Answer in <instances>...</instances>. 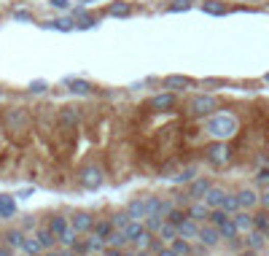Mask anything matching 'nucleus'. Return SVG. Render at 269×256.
I'll return each instance as SVG.
<instances>
[{"instance_id":"nucleus-37","label":"nucleus","mask_w":269,"mask_h":256,"mask_svg":"<svg viewBox=\"0 0 269 256\" xmlns=\"http://www.w3.org/2000/svg\"><path fill=\"white\" fill-rule=\"evenodd\" d=\"M253 219H256V229H261V232L269 235V211L266 208H261L258 213H253Z\"/></svg>"},{"instance_id":"nucleus-31","label":"nucleus","mask_w":269,"mask_h":256,"mask_svg":"<svg viewBox=\"0 0 269 256\" xmlns=\"http://www.w3.org/2000/svg\"><path fill=\"white\" fill-rule=\"evenodd\" d=\"M156 235H159V238L165 240V243H172V240L178 238V226L172 224V221H165V224H162V229H159Z\"/></svg>"},{"instance_id":"nucleus-42","label":"nucleus","mask_w":269,"mask_h":256,"mask_svg":"<svg viewBox=\"0 0 269 256\" xmlns=\"http://www.w3.org/2000/svg\"><path fill=\"white\" fill-rule=\"evenodd\" d=\"M226 219H229V213L224 211V208H213V211H210V219H207V221H210V224H216V226H221Z\"/></svg>"},{"instance_id":"nucleus-14","label":"nucleus","mask_w":269,"mask_h":256,"mask_svg":"<svg viewBox=\"0 0 269 256\" xmlns=\"http://www.w3.org/2000/svg\"><path fill=\"white\" fill-rule=\"evenodd\" d=\"M199 221H194L189 216V219L183 221V224H178V238H186V240H197L199 238Z\"/></svg>"},{"instance_id":"nucleus-34","label":"nucleus","mask_w":269,"mask_h":256,"mask_svg":"<svg viewBox=\"0 0 269 256\" xmlns=\"http://www.w3.org/2000/svg\"><path fill=\"white\" fill-rule=\"evenodd\" d=\"M170 245L175 248L178 256H191V240H186V238H175Z\"/></svg>"},{"instance_id":"nucleus-12","label":"nucleus","mask_w":269,"mask_h":256,"mask_svg":"<svg viewBox=\"0 0 269 256\" xmlns=\"http://www.w3.org/2000/svg\"><path fill=\"white\" fill-rule=\"evenodd\" d=\"M127 213L132 216V219L146 221V216H148V200H146V197H132V200L127 202Z\"/></svg>"},{"instance_id":"nucleus-28","label":"nucleus","mask_w":269,"mask_h":256,"mask_svg":"<svg viewBox=\"0 0 269 256\" xmlns=\"http://www.w3.org/2000/svg\"><path fill=\"white\" fill-rule=\"evenodd\" d=\"M124 232H127L129 243H134V240H138V238H140L143 232H146V224H143L140 219H132V221H129L127 226H124Z\"/></svg>"},{"instance_id":"nucleus-10","label":"nucleus","mask_w":269,"mask_h":256,"mask_svg":"<svg viewBox=\"0 0 269 256\" xmlns=\"http://www.w3.org/2000/svg\"><path fill=\"white\" fill-rule=\"evenodd\" d=\"M210 186H213V181H210L207 175H199V178H194V181L189 184V197L191 200H205V194L210 192Z\"/></svg>"},{"instance_id":"nucleus-24","label":"nucleus","mask_w":269,"mask_h":256,"mask_svg":"<svg viewBox=\"0 0 269 256\" xmlns=\"http://www.w3.org/2000/svg\"><path fill=\"white\" fill-rule=\"evenodd\" d=\"M105 243H108L111 248H127V245H129V238H127V232H124V229H113Z\"/></svg>"},{"instance_id":"nucleus-3","label":"nucleus","mask_w":269,"mask_h":256,"mask_svg":"<svg viewBox=\"0 0 269 256\" xmlns=\"http://www.w3.org/2000/svg\"><path fill=\"white\" fill-rule=\"evenodd\" d=\"M205 159L213 167H224V165H229V159H232V146H229L226 140H213V143L205 146Z\"/></svg>"},{"instance_id":"nucleus-57","label":"nucleus","mask_w":269,"mask_h":256,"mask_svg":"<svg viewBox=\"0 0 269 256\" xmlns=\"http://www.w3.org/2000/svg\"><path fill=\"white\" fill-rule=\"evenodd\" d=\"M81 3H84V6H89V3H94V0H81Z\"/></svg>"},{"instance_id":"nucleus-46","label":"nucleus","mask_w":269,"mask_h":256,"mask_svg":"<svg viewBox=\"0 0 269 256\" xmlns=\"http://www.w3.org/2000/svg\"><path fill=\"white\" fill-rule=\"evenodd\" d=\"M146 200H148V216H151V213H156V211H159V202H162V197H156V194H148Z\"/></svg>"},{"instance_id":"nucleus-32","label":"nucleus","mask_w":269,"mask_h":256,"mask_svg":"<svg viewBox=\"0 0 269 256\" xmlns=\"http://www.w3.org/2000/svg\"><path fill=\"white\" fill-rule=\"evenodd\" d=\"M194 178H197V167H194V165H189V167L180 170L178 175H172V181H175V184H191Z\"/></svg>"},{"instance_id":"nucleus-44","label":"nucleus","mask_w":269,"mask_h":256,"mask_svg":"<svg viewBox=\"0 0 269 256\" xmlns=\"http://www.w3.org/2000/svg\"><path fill=\"white\" fill-rule=\"evenodd\" d=\"M75 240H78V232H75V229H73V224H70V226L65 229V235L60 238V243H62V245H73Z\"/></svg>"},{"instance_id":"nucleus-48","label":"nucleus","mask_w":269,"mask_h":256,"mask_svg":"<svg viewBox=\"0 0 269 256\" xmlns=\"http://www.w3.org/2000/svg\"><path fill=\"white\" fill-rule=\"evenodd\" d=\"M14 251H16V248H11L8 243H3V245H0V256H16Z\"/></svg>"},{"instance_id":"nucleus-26","label":"nucleus","mask_w":269,"mask_h":256,"mask_svg":"<svg viewBox=\"0 0 269 256\" xmlns=\"http://www.w3.org/2000/svg\"><path fill=\"white\" fill-rule=\"evenodd\" d=\"M65 84L70 87L73 94H81V97L92 92V84H89V81H84V79H65Z\"/></svg>"},{"instance_id":"nucleus-47","label":"nucleus","mask_w":269,"mask_h":256,"mask_svg":"<svg viewBox=\"0 0 269 256\" xmlns=\"http://www.w3.org/2000/svg\"><path fill=\"white\" fill-rule=\"evenodd\" d=\"M30 92H33V94L46 92V81H33V84H30Z\"/></svg>"},{"instance_id":"nucleus-8","label":"nucleus","mask_w":269,"mask_h":256,"mask_svg":"<svg viewBox=\"0 0 269 256\" xmlns=\"http://www.w3.org/2000/svg\"><path fill=\"white\" fill-rule=\"evenodd\" d=\"M237 200H239V208H243V211H256V208L261 205V194L251 186H243L237 192Z\"/></svg>"},{"instance_id":"nucleus-53","label":"nucleus","mask_w":269,"mask_h":256,"mask_svg":"<svg viewBox=\"0 0 269 256\" xmlns=\"http://www.w3.org/2000/svg\"><path fill=\"white\" fill-rule=\"evenodd\" d=\"M14 16H16V19H22V22H30V19H33V16H30V14H27V11H16Z\"/></svg>"},{"instance_id":"nucleus-50","label":"nucleus","mask_w":269,"mask_h":256,"mask_svg":"<svg viewBox=\"0 0 269 256\" xmlns=\"http://www.w3.org/2000/svg\"><path fill=\"white\" fill-rule=\"evenodd\" d=\"M256 181L266 186V184H269V170H261V173H258V175H256Z\"/></svg>"},{"instance_id":"nucleus-55","label":"nucleus","mask_w":269,"mask_h":256,"mask_svg":"<svg viewBox=\"0 0 269 256\" xmlns=\"http://www.w3.org/2000/svg\"><path fill=\"white\" fill-rule=\"evenodd\" d=\"M127 256H153L151 251H129Z\"/></svg>"},{"instance_id":"nucleus-43","label":"nucleus","mask_w":269,"mask_h":256,"mask_svg":"<svg viewBox=\"0 0 269 256\" xmlns=\"http://www.w3.org/2000/svg\"><path fill=\"white\" fill-rule=\"evenodd\" d=\"M191 6H194L191 0H172V3L167 6V11H170V14H180V11H189Z\"/></svg>"},{"instance_id":"nucleus-30","label":"nucleus","mask_w":269,"mask_h":256,"mask_svg":"<svg viewBox=\"0 0 269 256\" xmlns=\"http://www.w3.org/2000/svg\"><path fill=\"white\" fill-rule=\"evenodd\" d=\"M113 229H116V226H113V221L111 219H100L97 224H94V235H97V238H102V240H108V235L113 232Z\"/></svg>"},{"instance_id":"nucleus-61","label":"nucleus","mask_w":269,"mask_h":256,"mask_svg":"<svg viewBox=\"0 0 269 256\" xmlns=\"http://www.w3.org/2000/svg\"><path fill=\"white\" fill-rule=\"evenodd\" d=\"M22 256H27V253H22Z\"/></svg>"},{"instance_id":"nucleus-33","label":"nucleus","mask_w":269,"mask_h":256,"mask_svg":"<svg viewBox=\"0 0 269 256\" xmlns=\"http://www.w3.org/2000/svg\"><path fill=\"white\" fill-rule=\"evenodd\" d=\"M46 27L60 30V33H70L73 27H75V19H54V22H46Z\"/></svg>"},{"instance_id":"nucleus-27","label":"nucleus","mask_w":269,"mask_h":256,"mask_svg":"<svg viewBox=\"0 0 269 256\" xmlns=\"http://www.w3.org/2000/svg\"><path fill=\"white\" fill-rule=\"evenodd\" d=\"M16 213V202L11 194H0V216L3 219H11V216Z\"/></svg>"},{"instance_id":"nucleus-15","label":"nucleus","mask_w":269,"mask_h":256,"mask_svg":"<svg viewBox=\"0 0 269 256\" xmlns=\"http://www.w3.org/2000/svg\"><path fill=\"white\" fill-rule=\"evenodd\" d=\"M199 8H202V14H210V16H226L229 14L226 3H221V0H202Z\"/></svg>"},{"instance_id":"nucleus-2","label":"nucleus","mask_w":269,"mask_h":256,"mask_svg":"<svg viewBox=\"0 0 269 256\" xmlns=\"http://www.w3.org/2000/svg\"><path fill=\"white\" fill-rule=\"evenodd\" d=\"M216 108H218V97H216V94H194V97L189 100V106H186V113H189V116H194V119H205Z\"/></svg>"},{"instance_id":"nucleus-22","label":"nucleus","mask_w":269,"mask_h":256,"mask_svg":"<svg viewBox=\"0 0 269 256\" xmlns=\"http://www.w3.org/2000/svg\"><path fill=\"white\" fill-rule=\"evenodd\" d=\"M73 19H75V27H81V30H89V27L97 24V16L89 14V11H84V8H75Z\"/></svg>"},{"instance_id":"nucleus-21","label":"nucleus","mask_w":269,"mask_h":256,"mask_svg":"<svg viewBox=\"0 0 269 256\" xmlns=\"http://www.w3.org/2000/svg\"><path fill=\"white\" fill-rule=\"evenodd\" d=\"M218 229H221V238H224L226 243H229V240H234V238H239V235H243V232H239V226H237V221H234V216H229V219H226L224 224H221Z\"/></svg>"},{"instance_id":"nucleus-35","label":"nucleus","mask_w":269,"mask_h":256,"mask_svg":"<svg viewBox=\"0 0 269 256\" xmlns=\"http://www.w3.org/2000/svg\"><path fill=\"white\" fill-rule=\"evenodd\" d=\"M221 208H224L229 216H234V213L243 211V208H239V200H237V192L234 194H226V200H224V205H221Z\"/></svg>"},{"instance_id":"nucleus-40","label":"nucleus","mask_w":269,"mask_h":256,"mask_svg":"<svg viewBox=\"0 0 269 256\" xmlns=\"http://www.w3.org/2000/svg\"><path fill=\"white\" fill-rule=\"evenodd\" d=\"M111 221H113V226H116V229H124V226L132 221V216L127 213V208H124V211H119V213L111 216Z\"/></svg>"},{"instance_id":"nucleus-51","label":"nucleus","mask_w":269,"mask_h":256,"mask_svg":"<svg viewBox=\"0 0 269 256\" xmlns=\"http://www.w3.org/2000/svg\"><path fill=\"white\" fill-rule=\"evenodd\" d=\"M51 6H54V8H60V11H65V8L70 6V0H51Z\"/></svg>"},{"instance_id":"nucleus-36","label":"nucleus","mask_w":269,"mask_h":256,"mask_svg":"<svg viewBox=\"0 0 269 256\" xmlns=\"http://www.w3.org/2000/svg\"><path fill=\"white\" fill-rule=\"evenodd\" d=\"M86 245H89V253H105L108 251V243L102 238H97V235H92V238L86 240Z\"/></svg>"},{"instance_id":"nucleus-5","label":"nucleus","mask_w":269,"mask_h":256,"mask_svg":"<svg viewBox=\"0 0 269 256\" xmlns=\"http://www.w3.org/2000/svg\"><path fill=\"white\" fill-rule=\"evenodd\" d=\"M6 124L14 132H22L27 124H30V111L27 108H8L6 111Z\"/></svg>"},{"instance_id":"nucleus-25","label":"nucleus","mask_w":269,"mask_h":256,"mask_svg":"<svg viewBox=\"0 0 269 256\" xmlns=\"http://www.w3.org/2000/svg\"><path fill=\"white\" fill-rule=\"evenodd\" d=\"M41 251H43V245H41V240H38V235H35V232L27 235L24 243H22V253L33 256V253H41Z\"/></svg>"},{"instance_id":"nucleus-49","label":"nucleus","mask_w":269,"mask_h":256,"mask_svg":"<svg viewBox=\"0 0 269 256\" xmlns=\"http://www.w3.org/2000/svg\"><path fill=\"white\" fill-rule=\"evenodd\" d=\"M105 256H127V251H124V248H111V245H108Z\"/></svg>"},{"instance_id":"nucleus-20","label":"nucleus","mask_w":269,"mask_h":256,"mask_svg":"<svg viewBox=\"0 0 269 256\" xmlns=\"http://www.w3.org/2000/svg\"><path fill=\"white\" fill-rule=\"evenodd\" d=\"M266 240H269V235L261 232V229H251V232H248V238H245L248 248H253V251H261L266 245Z\"/></svg>"},{"instance_id":"nucleus-41","label":"nucleus","mask_w":269,"mask_h":256,"mask_svg":"<svg viewBox=\"0 0 269 256\" xmlns=\"http://www.w3.org/2000/svg\"><path fill=\"white\" fill-rule=\"evenodd\" d=\"M108 14L111 16H129L132 14V6L129 3H111L108 6Z\"/></svg>"},{"instance_id":"nucleus-11","label":"nucleus","mask_w":269,"mask_h":256,"mask_svg":"<svg viewBox=\"0 0 269 256\" xmlns=\"http://www.w3.org/2000/svg\"><path fill=\"white\" fill-rule=\"evenodd\" d=\"M78 121H81V108H73V106H65L60 111V124L65 130H75L78 127Z\"/></svg>"},{"instance_id":"nucleus-38","label":"nucleus","mask_w":269,"mask_h":256,"mask_svg":"<svg viewBox=\"0 0 269 256\" xmlns=\"http://www.w3.org/2000/svg\"><path fill=\"white\" fill-rule=\"evenodd\" d=\"M153 238H156V235L146 229V232H143V235H140V238L134 240L132 245H134V248H138V251H148V248H151V243H153Z\"/></svg>"},{"instance_id":"nucleus-1","label":"nucleus","mask_w":269,"mask_h":256,"mask_svg":"<svg viewBox=\"0 0 269 256\" xmlns=\"http://www.w3.org/2000/svg\"><path fill=\"white\" fill-rule=\"evenodd\" d=\"M205 130H207V135H213L218 140H229L239 132V121L234 113H216V116L207 119Z\"/></svg>"},{"instance_id":"nucleus-60","label":"nucleus","mask_w":269,"mask_h":256,"mask_svg":"<svg viewBox=\"0 0 269 256\" xmlns=\"http://www.w3.org/2000/svg\"><path fill=\"white\" fill-rule=\"evenodd\" d=\"M92 256H105V253H92Z\"/></svg>"},{"instance_id":"nucleus-54","label":"nucleus","mask_w":269,"mask_h":256,"mask_svg":"<svg viewBox=\"0 0 269 256\" xmlns=\"http://www.w3.org/2000/svg\"><path fill=\"white\" fill-rule=\"evenodd\" d=\"M261 208H266V211H269V189L261 194Z\"/></svg>"},{"instance_id":"nucleus-29","label":"nucleus","mask_w":269,"mask_h":256,"mask_svg":"<svg viewBox=\"0 0 269 256\" xmlns=\"http://www.w3.org/2000/svg\"><path fill=\"white\" fill-rule=\"evenodd\" d=\"M3 238H6V243L11 245V248H19V251H22V243H24L27 235H24L22 229H16V226H14V229H8V232L3 235Z\"/></svg>"},{"instance_id":"nucleus-13","label":"nucleus","mask_w":269,"mask_h":256,"mask_svg":"<svg viewBox=\"0 0 269 256\" xmlns=\"http://www.w3.org/2000/svg\"><path fill=\"white\" fill-rule=\"evenodd\" d=\"M210 211H213V208H210L205 200H194V202L189 205V216H191L194 221H199V224H205V221L210 219Z\"/></svg>"},{"instance_id":"nucleus-4","label":"nucleus","mask_w":269,"mask_h":256,"mask_svg":"<svg viewBox=\"0 0 269 256\" xmlns=\"http://www.w3.org/2000/svg\"><path fill=\"white\" fill-rule=\"evenodd\" d=\"M78 184L84 189H89V192H97V189L105 184V173H102V167L100 165H86L81 167V173H78Z\"/></svg>"},{"instance_id":"nucleus-45","label":"nucleus","mask_w":269,"mask_h":256,"mask_svg":"<svg viewBox=\"0 0 269 256\" xmlns=\"http://www.w3.org/2000/svg\"><path fill=\"white\" fill-rule=\"evenodd\" d=\"M172 200H175L178 208H189L191 202H194V200L189 197V192H178V194H172Z\"/></svg>"},{"instance_id":"nucleus-39","label":"nucleus","mask_w":269,"mask_h":256,"mask_svg":"<svg viewBox=\"0 0 269 256\" xmlns=\"http://www.w3.org/2000/svg\"><path fill=\"white\" fill-rule=\"evenodd\" d=\"M167 219H162V216H156V213H151V216H146V221H143V224H146V229L148 232H153V235H156L159 229H162V224H165Z\"/></svg>"},{"instance_id":"nucleus-23","label":"nucleus","mask_w":269,"mask_h":256,"mask_svg":"<svg viewBox=\"0 0 269 256\" xmlns=\"http://www.w3.org/2000/svg\"><path fill=\"white\" fill-rule=\"evenodd\" d=\"M46 224H49V229L57 235V238H62L65 229L70 226V219H67V216H60V213H57V216H51V219L46 221Z\"/></svg>"},{"instance_id":"nucleus-19","label":"nucleus","mask_w":269,"mask_h":256,"mask_svg":"<svg viewBox=\"0 0 269 256\" xmlns=\"http://www.w3.org/2000/svg\"><path fill=\"white\" fill-rule=\"evenodd\" d=\"M165 89H172V92H178V89H189V87H194V81L189 79V75H167L165 81Z\"/></svg>"},{"instance_id":"nucleus-7","label":"nucleus","mask_w":269,"mask_h":256,"mask_svg":"<svg viewBox=\"0 0 269 256\" xmlns=\"http://www.w3.org/2000/svg\"><path fill=\"white\" fill-rule=\"evenodd\" d=\"M178 106V97H175V92L167 89V92H162V94H153V97L148 100V108L151 111H170V108H175Z\"/></svg>"},{"instance_id":"nucleus-18","label":"nucleus","mask_w":269,"mask_h":256,"mask_svg":"<svg viewBox=\"0 0 269 256\" xmlns=\"http://www.w3.org/2000/svg\"><path fill=\"white\" fill-rule=\"evenodd\" d=\"M234 221H237V226H239V232H243V235H248L251 229H256L253 211H239V213H234Z\"/></svg>"},{"instance_id":"nucleus-9","label":"nucleus","mask_w":269,"mask_h":256,"mask_svg":"<svg viewBox=\"0 0 269 256\" xmlns=\"http://www.w3.org/2000/svg\"><path fill=\"white\" fill-rule=\"evenodd\" d=\"M70 224H73V229L78 232V235H86V232H92L94 229V216L92 213H86V211H75L73 216H70Z\"/></svg>"},{"instance_id":"nucleus-58","label":"nucleus","mask_w":269,"mask_h":256,"mask_svg":"<svg viewBox=\"0 0 269 256\" xmlns=\"http://www.w3.org/2000/svg\"><path fill=\"white\" fill-rule=\"evenodd\" d=\"M264 81H266V84H269V73H266V75H264Z\"/></svg>"},{"instance_id":"nucleus-59","label":"nucleus","mask_w":269,"mask_h":256,"mask_svg":"<svg viewBox=\"0 0 269 256\" xmlns=\"http://www.w3.org/2000/svg\"><path fill=\"white\" fill-rule=\"evenodd\" d=\"M33 256H46V253H33Z\"/></svg>"},{"instance_id":"nucleus-16","label":"nucleus","mask_w":269,"mask_h":256,"mask_svg":"<svg viewBox=\"0 0 269 256\" xmlns=\"http://www.w3.org/2000/svg\"><path fill=\"white\" fill-rule=\"evenodd\" d=\"M38 240H41V245H43V251H51L57 243H60V238H57V235L49 229V224H43V226H38Z\"/></svg>"},{"instance_id":"nucleus-17","label":"nucleus","mask_w":269,"mask_h":256,"mask_svg":"<svg viewBox=\"0 0 269 256\" xmlns=\"http://www.w3.org/2000/svg\"><path fill=\"white\" fill-rule=\"evenodd\" d=\"M226 194H229V192H226L224 186H216V184H213V186H210V192L205 194V202H207L210 208H221V205H224V200H226Z\"/></svg>"},{"instance_id":"nucleus-6","label":"nucleus","mask_w":269,"mask_h":256,"mask_svg":"<svg viewBox=\"0 0 269 256\" xmlns=\"http://www.w3.org/2000/svg\"><path fill=\"white\" fill-rule=\"evenodd\" d=\"M197 240H199L202 245H207V248H216V245H221V240H224V238H221V229H218L216 224L205 221V224L199 226V238H197Z\"/></svg>"},{"instance_id":"nucleus-52","label":"nucleus","mask_w":269,"mask_h":256,"mask_svg":"<svg viewBox=\"0 0 269 256\" xmlns=\"http://www.w3.org/2000/svg\"><path fill=\"white\" fill-rule=\"evenodd\" d=\"M156 256H178V253H175V248H172V245H165V248H162Z\"/></svg>"},{"instance_id":"nucleus-56","label":"nucleus","mask_w":269,"mask_h":256,"mask_svg":"<svg viewBox=\"0 0 269 256\" xmlns=\"http://www.w3.org/2000/svg\"><path fill=\"white\" fill-rule=\"evenodd\" d=\"M239 256H258V251H253V248H245V251L239 253Z\"/></svg>"}]
</instances>
